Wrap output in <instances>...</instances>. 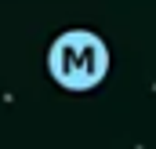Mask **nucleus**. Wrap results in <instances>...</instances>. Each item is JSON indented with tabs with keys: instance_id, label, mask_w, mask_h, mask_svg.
Wrapping results in <instances>:
<instances>
[{
	"instance_id": "1",
	"label": "nucleus",
	"mask_w": 156,
	"mask_h": 149,
	"mask_svg": "<svg viewBox=\"0 0 156 149\" xmlns=\"http://www.w3.org/2000/svg\"><path fill=\"white\" fill-rule=\"evenodd\" d=\"M47 69H51V76L62 87L87 91V87H94L105 76V69H109V47L94 37V33H87V29L62 33V37L51 44Z\"/></svg>"
}]
</instances>
